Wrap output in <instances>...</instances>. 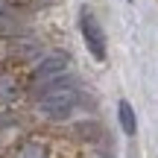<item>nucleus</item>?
Masks as SVG:
<instances>
[{
  "label": "nucleus",
  "mask_w": 158,
  "mask_h": 158,
  "mask_svg": "<svg viewBox=\"0 0 158 158\" xmlns=\"http://www.w3.org/2000/svg\"><path fill=\"white\" fill-rule=\"evenodd\" d=\"M79 32H82V41H85V47H88L91 56H94L97 62H106V56H108L106 29H102L100 18H97L88 6H82V9H79Z\"/></svg>",
  "instance_id": "nucleus-3"
},
{
  "label": "nucleus",
  "mask_w": 158,
  "mask_h": 158,
  "mask_svg": "<svg viewBox=\"0 0 158 158\" xmlns=\"http://www.w3.org/2000/svg\"><path fill=\"white\" fill-rule=\"evenodd\" d=\"M23 91H27V82H23L21 76L0 68V108L15 106V102L23 97Z\"/></svg>",
  "instance_id": "nucleus-5"
},
{
  "label": "nucleus",
  "mask_w": 158,
  "mask_h": 158,
  "mask_svg": "<svg viewBox=\"0 0 158 158\" xmlns=\"http://www.w3.org/2000/svg\"><path fill=\"white\" fill-rule=\"evenodd\" d=\"M70 68H73V62H70L68 53L64 50H53V53L41 56L38 62L32 64V70H29V76H27V85L32 91H38V88H44V85L56 82V79H62V76H70Z\"/></svg>",
  "instance_id": "nucleus-2"
},
{
  "label": "nucleus",
  "mask_w": 158,
  "mask_h": 158,
  "mask_svg": "<svg viewBox=\"0 0 158 158\" xmlns=\"http://www.w3.org/2000/svg\"><path fill=\"white\" fill-rule=\"evenodd\" d=\"M9 158H56V147H53L47 138H21V141L12 147Z\"/></svg>",
  "instance_id": "nucleus-4"
},
{
  "label": "nucleus",
  "mask_w": 158,
  "mask_h": 158,
  "mask_svg": "<svg viewBox=\"0 0 158 158\" xmlns=\"http://www.w3.org/2000/svg\"><path fill=\"white\" fill-rule=\"evenodd\" d=\"M129 3H135V0H129Z\"/></svg>",
  "instance_id": "nucleus-8"
},
{
  "label": "nucleus",
  "mask_w": 158,
  "mask_h": 158,
  "mask_svg": "<svg viewBox=\"0 0 158 158\" xmlns=\"http://www.w3.org/2000/svg\"><path fill=\"white\" fill-rule=\"evenodd\" d=\"M15 9V0H0V18H9Z\"/></svg>",
  "instance_id": "nucleus-7"
},
{
  "label": "nucleus",
  "mask_w": 158,
  "mask_h": 158,
  "mask_svg": "<svg viewBox=\"0 0 158 158\" xmlns=\"http://www.w3.org/2000/svg\"><path fill=\"white\" fill-rule=\"evenodd\" d=\"M117 120H120V129H123L126 135H135L138 132V117H135V108H132L129 100L117 102Z\"/></svg>",
  "instance_id": "nucleus-6"
},
{
  "label": "nucleus",
  "mask_w": 158,
  "mask_h": 158,
  "mask_svg": "<svg viewBox=\"0 0 158 158\" xmlns=\"http://www.w3.org/2000/svg\"><path fill=\"white\" fill-rule=\"evenodd\" d=\"M32 94H35V100H32L35 114L50 120V123L70 120L73 111L79 108V100H82L79 85L73 82V76H62V79H56V82L44 85V88L32 91Z\"/></svg>",
  "instance_id": "nucleus-1"
}]
</instances>
